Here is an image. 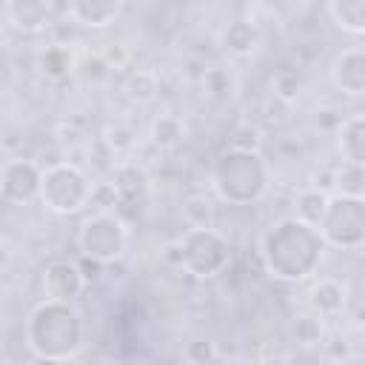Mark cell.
<instances>
[{
    "label": "cell",
    "mask_w": 365,
    "mask_h": 365,
    "mask_svg": "<svg viewBox=\"0 0 365 365\" xmlns=\"http://www.w3.org/2000/svg\"><path fill=\"white\" fill-rule=\"evenodd\" d=\"M328 242L319 225L302 217H282L259 237V257L265 271L279 282H302L319 271Z\"/></svg>",
    "instance_id": "obj_1"
},
{
    "label": "cell",
    "mask_w": 365,
    "mask_h": 365,
    "mask_svg": "<svg viewBox=\"0 0 365 365\" xmlns=\"http://www.w3.org/2000/svg\"><path fill=\"white\" fill-rule=\"evenodd\" d=\"M86 342V325L71 299L43 297L26 319V345L34 359L66 362L80 354Z\"/></svg>",
    "instance_id": "obj_2"
},
{
    "label": "cell",
    "mask_w": 365,
    "mask_h": 365,
    "mask_svg": "<svg viewBox=\"0 0 365 365\" xmlns=\"http://www.w3.org/2000/svg\"><path fill=\"white\" fill-rule=\"evenodd\" d=\"M211 185L217 197L228 205L257 202L268 191V163L257 148L231 145L217 157L211 171Z\"/></svg>",
    "instance_id": "obj_3"
},
{
    "label": "cell",
    "mask_w": 365,
    "mask_h": 365,
    "mask_svg": "<svg viewBox=\"0 0 365 365\" xmlns=\"http://www.w3.org/2000/svg\"><path fill=\"white\" fill-rule=\"evenodd\" d=\"M174 259L177 265L197 277V279H208L225 271V265L231 262V245L228 240L211 228V225H191L182 231V237L174 245Z\"/></svg>",
    "instance_id": "obj_4"
},
{
    "label": "cell",
    "mask_w": 365,
    "mask_h": 365,
    "mask_svg": "<svg viewBox=\"0 0 365 365\" xmlns=\"http://www.w3.org/2000/svg\"><path fill=\"white\" fill-rule=\"evenodd\" d=\"M94 182L86 177V171L74 163H51L43 168V188H40V202L46 211L68 217L91 205L94 197Z\"/></svg>",
    "instance_id": "obj_5"
},
{
    "label": "cell",
    "mask_w": 365,
    "mask_h": 365,
    "mask_svg": "<svg viewBox=\"0 0 365 365\" xmlns=\"http://www.w3.org/2000/svg\"><path fill=\"white\" fill-rule=\"evenodd\" d=\"M319 231L328 248L356 251L365 245V197L336 191L328 197V208L319 220Z\"/></svg>",
    "instance_id": "obj_6"
},
{
    "label": "cell",
    "mask_w": 365,
    "mask_h": 365,
    "mask_svg": "<svg viewBox=\"0 0 365 365\" xmlns=\"http://www.w3.org/2000/svg\"><path fill=\"white\" fill-rule=\"evenodd\" d=\"M77 248L86 259L108 265L114 259H120L128 248V228L120 220V214L108 211V208H97L91 211L80 228H77Z\"/></svg>",
    "instance_id": "obj_7"
},
{
    "label": "cell",
    "mask_w": 365,
    "mask_h": 365,
    "mask_svg": "<svg viewBox=\"0 0 365 365\" xmlns=\"http://www.w3.org/2000/svg\"><path fill=\"white\" fill-rule=\"evenodd\" d=\"M40 188H43V168L34 160H23V157H11L3 163L0 171V197L11 205H26L40 200Z\"/></svg>",
    "instance_id": "obj_8"
},
{
    "label": "cell",
    "mask_w": 365,
    "mask_h": 365,
    "mask_svg": "<svg viewBox=\"0 0 365 365\" xmlns=\"http://www.w3.org/2000/svg\"><path fill=\"white\" fill-rule=\"evenodd\" d=\"M328 74L336 91L348 97H362L365 94V48H342L334 57Z\"/></svg>",
    "instance_id": "obj_9"
},
{
    "label": "cell",
    "mask_w": 365,
    "mask_h": 365,
    "mask_svg": "<svg viewBox=\"0 0 365 365\" xmlns=\"http://www.w3.org/2000/svg\"><path fill=\"white\" fill-rule=\"evenodd\" d=\"M51 20V0H6V23L20 34H37Z\"/></svg>",
    "instance_id": "obj_10"
},
{
    "label": "cell",
    "mask_w": 365,
    "mask_h": 365,
    "mask_svg": "<svg viewBox=\"0 0 365 365\" xmlns=\"http://www.w3.org/2000/svg\"><path fill=\"white\" fill-rule=\"evenodd\" d=\"M83 285H86V277L80 274V268L74 262H51L43 271V297L74 299V297H80Z\"/></svg>",
    "instance_id": "obj_11"
},
{
    "label": "cell",
    "mask_w": 365,
    "mask_h": 365,
    "mask_svg": "<svg viewBox=\"0 0 365 365\" xmlns=\"http://www.w3.org/2000/svg\"><path fill=\"white\" fill-rule=\"evenodd\" d=\"M336 151L342 165L365 168V114H351L336 128Z\"/></svg>",
    "instance_id": "obj_12"
},
{
    "label": "cell",
    "mask_w": 365,
    "mask_h": 365,
    "mask_svg": "<svg viewBox=\"0 0 365 365\" xmlns=\"http://www.w3.org/2000/svg\"><path fill=\"white\" fill-rule=\"evenodd\" d=\"M123 6L125 0H68V14L86 29H108L120 17Z\"/></svg>",
    "instance_id": "obj_13"
},
{
    "label": "cell",
    "mask_w": 365,
    "mask_h": 365,
    "mask_svg": "<svg viewBox=\"0 0 365 365\" xmlns=\"http://www.w3.org/2000/svg\"><path fill=\"white\" fill-rule=\"evenodd\" d=\"M345 297H348V288H345L339 279L322 277V279L314 282L311 297H308V305H311V311H317V314H322V317H334V314L342 311Z\"/></svg>",
    "instance_id": "obj_14"
},
{
    "label": "cell",
    "mask_w": 365,
    "mask_h": 365,
    "mask_svg": "<svg viewBox=\"0 0 365 365\" xmlns=\"http://www.w3.org/2000/svg\"><path fill=\"white\" fill-rule=\"evenodd\" d=\"M74 66H77V57H74V51H71L66 43H51V46H46V48L37 54V68H40L48 80H63V77H68V74L74 71Z\"/></svg>",
    "instance_id": "obj_15"
},
{
    "label": "cell",
    "mask_w": 365,
    "mask_h": 365,
    "mask_svg": "<svg viewBox=\"0 0 365 365\" xmlns=\"http://www.w3.org/2000/svg\"><path fill=\"white\" fill-rule=\"evenodd\" d=\"M328 14L336 29L365 34V0H328Z\"/></svg>",
    "instance_id": "obj_16"
},
{
    "label": "cell",
    "mask_w": 365,
    "mask_h": 365,
    "mask_svg": "<svg viewBox=\"0 0 365 365\" xmlns=\"http://www.w3.org/2000/svg\"><path fill=\"white\" fill-rule=\"evenodd\" d=\"M220 40H222V46H225L228 54L245 57V54H251V51L257 48L259 34H257L254 23H248V20H234V23H228V29L222 31Z\"/></svg>",
    "instance_id": "obj_17"
},
{
    "label": "cell",
    "mask_w": 365,
    "mask_h": 365,
    "mask_svg": "<svg viewBox=\"0 0 365 365\" xmlns=\"http://www.w3.org/2000/svg\"><path fill=\"white\" fill-rule=\"evenodd\" d=\"M328 197H331V194H325V191H319V188H305V191H299V194H297V217H302L305 222L319 225V220H322V214H325V208H328Z\"/></svg>",
    "instance_id": "obj_18"
},
{
    "label": "cell",
    "mask_w": 365,
    "mask_h": 365,
    "mask_svg": "<svg viewBox=\"0 0 365 365\" xmlns=\"http://www.w3.org/2000/svg\"><path fill=\"white\" fill-rule=\"evenodd\" d=\"M180 137H182V123H180L177 117L163 114V117H157V120L151 123V140H154L157 145H163V148L177 145Z\"/></svg>",
    "instance_id": "obj_19"
},
{
    "label": "cell",
    "mask_w": 365,
    "mask_h": 365,
    "mask_svg": "<svg viewBox=\"0 0 365 365\" xmlns=\"http://www.w3.org/2000/svg\"><path fill=\"white\" fill-rule=\"evenodd\" d=\"M322 319H325V317L317 314V311L299 317V319L294 322V336H297V342H302V345L319 342V336H322Z\"/></svg>",
    "instance_id": "obj_20"
}]
</instances>
